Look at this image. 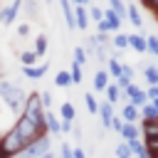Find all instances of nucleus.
<instances>
[{"mask_svg": "<svg viewBox=\"0 0 158 158\" xmlns=\"http://www.w3.org/2000/svg\"><path fill=\"white\" fill-rule=\"evenodd\" d=\"M121 96H123V99H126L128 104H133L136 109H141V106H143V104L148 101V96H146V89H141V86H138L136 81H131V84H128V86H126V89L121 91Z\"/></svg>", "mask_w": 158, "mask_h": 158, "instance_id": "nucleus-5", "label": "nucleus"}, {"mask_svg": "<svg viewBox=\"0 0 158 158\" xmlns=\"http://www.w3.org/2000/svg\"><path fill=\"white\" fill-rule=\"evenodd\" d=\"M126 17H128V22L136 27V30H143V17H141V10H138V5H126Z\"/></svg>", "mask_w": 158, "mask_h": 158, "instance_id": "nucleus-13", "label": "nucleus"}, {"mask_svg": "<svg viewBox=\"0 0 158 158\" xmlns=\"http://www.w3.org/2000/svg\"><path fill=\"white\" fill-rule=\"evenodd\" d=\"M143 79L148 81V86H156V84H158V67L146 64V67H143Z\"/></svg>", "mask_w": 158, "mask_h": 158, "instance_id": "nucleus-24", "label": "nucleus"}, {"mask_svg": "<svg viewBox=\"0 0 158 158\" xmlns=\"http://www.w3.org/2000/svg\"><path fill=\"white\" fill-rule=\"evenodd\" d=\"M109 7H111L118 17H123V20H126V5H123V0H109Z\"/></svg>", "mask_w": 158, "mask_h": 158, "instance_id": "nucleus-34", "label": "nucleus"}, {"mask_svg": "<svg viewBox=\"0 0 158 158\" xmlns=\"http://www.w3.org/2000/svg\"><path fill=\"white\" fill-rule=\"evenodd\" d=\"M89 17H91L94 22H101V20H104V10L96 7V5H89Z\"/></svg>", "mask_w": 158, "mask_h": 158, "instance_id": "nucleus-36", "label": "nucleus"}, {"mask_svg": "<svg viewBox=\"0 0 158 158\" xmlns=\"http://www.w3.org/2000/svg\"><path fill=\"white\" fill-rule=\"evenodd\" d=\"M12 128H15L27 143H32L35 138L47 136V123H44V109H42V104H40V91H30V94H27V101H25L20 116L15 118Z\"/></svg>", "mask_w": 158, "mask_h": 158, "instance_id": "nucleus-1", "label": "nucleus"}, {"mask_svg": "<svg viewBox=\"0 0 158 158\" xmlns=\"http://www.w3.org/2000/svg\"><path fill=\"white\" fill-rule=\"evenodd\" d=\"M133 74H136V72H133L131 64H121V77H126L128 81H133Z\"/></svg>", "mask_w": 158, "mask_h": 158, "instance_id": "nucleus-40", "label": "nucleus"}, {"mask_svg": "<svg viewBox=\"0 0 158 158\" xmlns=\"http://www.w3.org/2000/svg\"><path fill=\"white\" fill-rule=\"evenodd\" d=\"M118 136H121L123 141H133V138H141V126H138V123H126V121H123V126H121Z\"/></svg>", "mask_w": 158, "mask_h": 158, "instance_id": "nucleus-14", "label": "nucleus"}, {"mask_svg": "<svg viewBox=\"0 0 158 158\" xmlns=\"http://www.w3.org/2000/svg\"><path fill=\"white\" fill-rule=\"evenodd\" d=\"M141 136L143 141L158 138V121H141Z\"/></svg>", "mask_w": 158, "mask_h": 158, "instance_id": "nucleus-17", "label": "nucleus"}, {"mask_svg": "<svg viewBox=\"0 0 158 158\" xmlns=\"http://www.w3.org/2000/svg\"><path fill=\"white\" fill-rule=\"evenodd\" d=\"M25 146H27V141H25L12 126L0 136V151L5 153V158H15V156H20V153L25 151Z\"/></svg>", "mask_w": 158, "mask_h": 158, "instance_id": "nucleus-3", "label": "nucleus"}, {"mask_svg": "<svg viewBox=\"0 0 158 158\" xmlns=\"http://www.w3.org/2000/svg\"><path fill=\"white\" fill-rule=\"evenodd\" d=\"M146 52L153 54V57H158V37L156 35H148L146 37Z\"/></svg>", "mask_w": 158, "mask_h": 158, "instance_id": "nucleus-31", "label": "nucleus"}, {"mask_svg": "<svg viewBox=\"0 0 158 158\" xmlns=\"http://www.w3.org/2000/svg\"><path fill=\"white\" fill-rule=\"evenodd\" d=\"M89 62V57H86V52H84V47L79 44V47H74V64H79V67H84Z\"/></svg>", "mask_w": 158, "mask_h": 158, "instance_id": "nucleus-32", "label": "nucleus"}, {"mask_svg": "<svg viewBox=\"0 0 158 158\" xmlns=\"http://www.w3.org/2000/svg\"><path fill=\"white\" fill-rule=\"evenodd\" d=\"M114 156H116V158H133V156H131V148H128L126 141H121V143L114 148Z\"/></svg>", "mask_w": 158, "mask_h": 158, "instance_id": "nucleus-30", "label": "nucleus"}, {"mask_svg": "<svg viewBox=\"0 0 158 158\" xmlns=\"http://www.w3.org/2000/svg\"><path fill=\"white\" fill-rule=\"evenodd\" d=\"M128 47L133 52H138V54H146V37L138 35V32H131L128 35Z\"/></svg>", "mask_w": 158, "mask_h": 158, "instance_id": "nucleus-16", "label": "nucleus"}, {"mask_svg": "<svg viewBox=\"0 0 158 158\" xmlns=\"http://www.w3.org/2000/svg\"><path fill=\"white\" fill-rule=\"evenodd\" d=\"M25 10H27V15L30 17H37V0H25Z\"/></svg>", "mask_w": 158, "mask_h": 158, "instance_id": "nucleus-38", "label": "nucleus"}, {"mask_svg": "<svg viewBox=\"0 0 158 158\" xmlns=\"http://www.w3.org/2000/svg\"><path fill=\"white\" fill-rule=\"evenodd\" d=\"M104 96H106V101H109L111 106H114V104H118V101L123 99V96H121V89H118L114 81H109V86L104 89Z\"/></svg>", "mask_w": 158, "mask_h": 158, "instance_id": "nucleus-20", "label": "nucleus"}, {"mask_svg": "<svg viewBox=\"0 0 158 158\" xmlns=\"http://www.w3.org/2000/svg\"><path fill=\"white\" fill-rule=\"evenodd\" d=\"M37 54H35V49H27V52H22L20 54V62H22V67H35L37 64Z\"/></svg>", "mask_w": 158, "mask_h": 158, "instance_id": "nucleus-28", "label": "nucleus"}, {"mask_svg": "<svg viewBox=\"0 0 158 158\" xmlns=\"http://www.w3.org/2000/svg\"><path fill=\"white\" fill-rule=\"evenodd\" d=\"M59 118H62V121L74 123V118H77V109H74V104H72V101H64V104L59 106Z\"/></svg>", "mask_w": 158, "mask_h": 158, "instance_id": "nucleus-21", "label": "nucleus"}, {"mask_svg": "<svg viewBox=\"0 0 158 158\" xmlns=\"http://www.w3.org/2000/svg\"><path fill=\"white\" fill-rule=\"evenodd\" d=\"M84 106H86V111L89 114H99V99H96V94H91V91H86L84 94Z\"/></svg>", "mask_w": 158, "mask_h": 158, "instance_id": "nucleus-23", "label": "nucleus"}, {"mask_svg": "<svg viewBox=\"0 0 158 158\" xmlns=\"http://www.w3.org/2000/svg\"><path fill=\"white\" fill-rule=\"evenodd\" d=\"M109 79H111L109 72H106V69H99V72L94 74V91H101V94H104V89L109 86Z\"/></svg>", "mask_w": 158, "mask_h": 158, "instance_id": "nucleus-19", "label": "nucleus"}, {"mask_svg": "<svg viewBox=\"0 0 158 158\" xmlns=\"http://www.w3.org/2000/svg\"><path fill=\"white\" fill-rule=\"evenodd\" d=\"M47 35H37V40H35V54L37 57H44L47 54Z\"/></svg>", "mask_w": 158, "mask_h": 158, "instance_id": "nucleus-27", "label": "nucleus"}, {"mask_svg": "<svg viewBox=\"0 0 158 158\" xmlns=\"http://www.w3.org/2000/svg\"><path fill=\"white\" fill-rule=\"evenodd\" d=\"M40 104H42V109H44V111H49V109H52V104H54V96H52L49 91H40Z\"/></svg>", "mask_w": 158, "mask_h": 158, "instance_id": "nucleus-35", "label": "nucleus"}, {"mask_svg": "<svg viewBox=\"0 0 158 158\" xmlns=\"http://www.w3.org/2000/svg\"><path fill=\"white\" fill-rule=\"evenodd\" d=\"M0 101H2L15 116H20V111H22V106H25V101H27V91H25L20 84L0 77Z\"/></svg>", "mask_w": 158, "mask_h": 158, "instance_id": "nucleus-2", "label": "nucleus"}, {"mask_svg": "<svg viewBox=\"0 0 158 158\" xmlns=\"http://www.w3.org/2000/svg\"><path fill=\"white\" fill-rule=\"evenodd\" d=\"M106 62H109V69H106V72H109V77H111V79L121 77V62H118L116 57H109Z\"/></svg>", "mask_w": 158, "mask_h": 158, "instance_id": "nucleus-29", "label": "nucleus"}, {"mask_svg": "<svg viewBox=\"0 0 158 158\" xmlns=\"http://www.w3.org/2000/svg\"><path fill=\"white\" fill-rule=\"evenodd\" d=\"M72 5H81V7H86V5H91V0H72Z\"/></svg>", "mask_w": 158, "mask_h": 158, "instance_id": "nucleus-46", "label": "nucleus"}, {"mask_svg": "<svg viewBox=\"0 0 158 158\" xmlns=\"http://www.w3.org/2000/svg\"><path fill=\"white\" fill-rule=\"evenodd\" d=\"M49 151H52V138H49V133H47V136H42V138H35L32 143H27L20 156H25V158H42V156H47Z\"/></svg>", "mask_w": 158, "mask_h": 158, "instance_id": "nucleus-4", "label": "nucleus"}, {"mask_svg": "<svg viewBox=\"0 0 158 158\" xmlns=\"http://www.w3.org/2000/svg\"><path fill=\"white\" fill-rule=\"evenodd\" d=\"M44 123H47V133L49 136H62V121H59L57 114H52V109L44 111Z\"/></svg>", "mask_w": 158, "mask_h": 158, "instance_id": "nucleus-7", "label": "nucleus"}, {"mask_svg": "<svg viewBox=\"0 0 158 158\" xmlns=\"http://www.w3.org/2000/svg\"><path fill=\"white\" fill-rule=\"evenodd\" d=\"M126 143H128V148H131V156H133V158H151V153H148V148H146L143 138H133V141H126Z\"/></svg>", "mask_w": 158, "mask_h": 158, "instance_id": "nucleus-11", "label": "nucleus"}, {"mask_svg": "<svg viewBox=\"0 0 158 158\" xmlns=\"http://www.w3.org/2000/svg\"><path fill=\"white\" fill-rule=\"evenodd\" d=\"M59 7H62V15H64V22L69 30H77V22H74V5L72 0H59Z\"/></svg>", "mask_w": 158, "mask_h": 158, "instance_id": "nucleus-12", "label": "nucleus"}, {"mask_svg": "<svg viewBox=\"0 0 158 158\" xmlns=\"http://www.w3.org/2000/svg\"><path fill=\"white\" fill-rule=\"evenodd\" d=\"M17 35H20V37H27V35H30V25H27V22L17 25Z\"/></svg>", "mask_w": 158, "mask_h": 158, "instance_id": "nucleus-45", "label": "nucleus"}, {"mask_svg": "<svg viewBox=\"0 0 158 158\" xmlns=\"http://www.w3.org/2000/svg\"><path fill=\"white\" fill-rule=\"evenodd\" d=\"M99 118H101V126L104 128H111V118H114V106L104 99V101H99V114H96Z\"/></svg>", "mask_w": 158, "mask_h": 158, "instance_id": "nucleus-8", "label": "nucleus"}, {"mask_svg": "<svg viewBox=\"0 0 158 158\" xmlns=\"http://www.w3.org/2000/svg\"><path fill=\"white\" fill-rule=\"evenodd\" d=\"M74 22H77V30H89V12H86V7L74 5Z\"/></svg>", "mask_w": 158, "mask_h": 158, "instance_id": "nucleus-15", "label": "nucleus"}, {"mask_svg": "<svg viewBox=\"0 0 158 158\" xmlns=\"http://www.w3.org/2000/svg\"><path fill=\"white\" fill-rule=\"evenodd\" d=\"M104 22L109 25V32H118L121 25H123V17H118L111 7H106V10H104Z\"/></svg>", "mask_w": 158, "mask_h": 158, "instance_id": "nucleus-10", "label": "nucleus"}, {"mask_svg": "<svg viewBox=\"0 0 158 158\" xmlns=\"http://www.w3.org/2000/svg\"><path fill=\"white\" fill-rule=\"evenodd\" d=\"M57 158H72V146H69L67 141L59 143V156H57Z\"/></svg>", "mask_w": 158, "mask_h": 158, "instance_id": "nucleus-39", "label": "nucleus"}, {"mask_svg": "<svg viewBox=\"0 0 158 158\" xmlns=\"http://www.w3.org/2000/svg\"><path fill=\"white\" fill-rule=\"evenodd\" d=\"M72 158H86V151H84L81 146H74V148H72Z\"/></svg>", "mask_w": 158, "mask_h": 158, "instance_id": "nucleus-44", "label": "nucleus"}, {"mask_svg": "<svg viewBox=\"0 0 158 158\" xmlns=\"http://www.w3.org/2000/svg\"><path fill=\"white\" fill-rule=\"evenodd\" d=\"M25 79H42L47 74V64H35V67H22Z\"/></svg>", "mask_w": 158, "mask_h": 158, "instance_id": "nucleus-18", "label": "nucleus"}, {"mask_svg": "<svg viewBox=\"0 0 158 158\" xmlns=\"http://www.w3.org/2000/svg\"><path fill=\"white\" fill-rule=\"evenodd\" d=\"M15 158H25V156H15ZM42 158H57V156H54V153L49 151V153H47V156H42Z\"/></svg>", "mask_w": 158, "mask_h": 158, "instance_id": "nucleus-47", "label": "nucleus"}, {"mask_svg": "<svg viewBox=\"0 0 158 158\" xmlns=\"http://www.w3.org/2000/svg\"><path fill=\"white\" fill-rule=\"evenodd\" d=\"M146 96H148V101L158 99V84H156V86H146Z\"/></svg>", "mask_w": 158, "mask_h": 158, "instance_id": "nucleus-43", "label": "nucleus"}, {"mask_svg": "<svg viewBox=\"0 0 158 158\" xmlns=\"http://www.w3.org/2000/svg\"><path fill=\"white\" fill-rule=\"evenodd\" d=\"M54 84H57L59 89H67V86H72V77H69V72H67V69L57 72V74H54Z\"/></svg>", "mask_w": 158, "mask_h": 158, "instance_id": "nucleus-25", "label": "nucleus"}, {"mask_svg": "<svg viewBox=\"0 0 158 158\" xmlns=\"http://www.w3.org/2000/svg\"><path fill=\"white\" fill-rule=\"evenodd\" d=\"M118 116H121V121H126V123H138V121H141L138 109H136L133 104H128V101L121 106V114H118Z\"/></svg>", "mask_w": 158, "mask_h": 158, "instance_id": "nucleus-9", "label": "nucleus"}, {"mask_svg": "<svg viewBox=\"0 0 158 158\" xmlns=\"http://www.w3.org/2000/svg\"><path fill=\"white\" fill-rule=\"evenodd\" d=\"M138 114H141V121H158V109H156L151 101H146V104L138 109Z\"/></svg>", "mask_w": 158, "mask_h": 158, "instance_id": "nucleus-22", "label": "nucleus"}, {"mask_svg": "<svg viewBox=\"0 0 158 158\" xmlns=\"http://www.w3.org/2000/svg\"><path fill=\"white\" fill-rule=\"evenodd\" d=\"M111 47H114V49H128V35L116 32L114 40H111Z\"/></svg>", "mask_w": 158, "mask_h": 158, "instance_id": "nucleus-26", "label": "nucleus"}, {"mask_svg": "<svg viewBox=\"0 0 158 158\" xmlns=\"http://www.w3.org/2000/svg\"><path fill=\"white\" fill-rule=\"evenodd\" d=\"M143 143H146L151 158H158V138H151V141H143Z\"/></svg>", "mask_w": 158, "mask_h": 158, "instance_id": "nucleus-37", "label": "nucleus"}, {"mask_svg": "<svg viewBox=\"0 0 158 158\" xmlns=\"http://www.w3.org/2000/svg\"><path fill=\"white\" fill-rule=\"evenodd\" d=\"M121 126H123L121 116H118V114H114V118H111V131H116V133H118V131H121Z\"/></svg>", "mask_w": 158, "mask_h": 158, "instance_id": "nucleus-41", "label": "nucleus"}, {"mask_svg": "<svg viewBox=\"0 0 158 158\" xmlns=\"http://www.w3.org/2000/svg\"><path fill=\"white\" fill-rule=\"evenodd\" d=\"M141 5H143V7H148L153 15L158 12V0H141Z\"/></svg>", "mask_w": 158, "mask_h": 158, "instance_id": "nucleus-42", "label": "nucleus"}, {"mask_svg": "<svg viewBox=\"0 0 158 158\" xmlns=\"http://www.w3.org/2000/svg\"><path fill=\"white\" fill-rule=\"evenodd\" d=\"M69 77H72V84H81V81H84V77H81V67L72 62V67H69Z\"/></svg>", "mask_w": 158, "mask_h": 158, "instance_id": "nucleus-33", "label": "nucleus"}, {"mask_svg": "<svg viewBox=\"0 0 158 158\" xmlns=\"http://www.w3.org/2000/svg\"><path fill=\"white\" fill-rule=\"evenodd\" d=\"M22 7V0H12L5 10H0V25H12L17 20V12Z\"/></svg>", "mask_w": 158, "mask_h": 158, "instance_id": "nucleus-6", "label": "nucleus"}]
</instances>
